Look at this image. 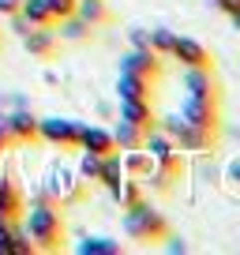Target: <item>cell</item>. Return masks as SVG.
Returning <instances> with one entry per match:
<instances>
[{"label":"cell","instance_id":"6da1fadb","mask_svg":"<svg viewBox=\"0 0 240 255\" xmlns=\"http://www.w3.org/2000/svg\"><path fill=\"white\" fill-rule=\"evenodd\" d=\"M23 229L30 237L34 252H60L68 240V225L64 214L53 203H34L30 210H23Z\"/></svg>","mask_w":240,"mask_h":255},{"label":"cell","instance_id":"7a4b0ae2","mask_svg":"<svg viewBox=\"0 0 240 255\" xmlns=\"http://www.w3.org/2000/svg\"><path fill=\"white\" fill-rule=\"evenodd\" d=\"M124 233L131 240H139V244H158V240L169 237V222L139 199L131 207H124Z\"/></svg>","mask_w":240,"mask_h":255},{"label":"cell","instance_id":"3957f363","mask_svg":"<svg viewBox=\"0 0 240 255\" xmlns=\"http://www.w3.org/2000/svg\"><path fill=\"white\" fill-rule=\"evenodd\" d=\"M79 131L83 124L72 117H41L38 120V139L60 150H79Z\"/></svg>","mask_w":240,"mask_h":255},{"label":"cell","instance_id":"277c9868","mask_svg":"<svg viewBox=\"0 0 240 255\" xmlns=\"http://www.w3.org/2000/svg\"><path fill=\"white\" fill-rule=\"evenodd\" d=\"M161 131H165L180 150H210L214 139H218L214 131H203V128L188 124L184 117H165V120H161Z\"/></svg>","mask_w":240,"mask_h":255},{"label":"cell","instance_id":"5b68a950","mask_svg":"<svg viewBox=\"0 0 240 255\" xmlns=\"http://www.w3.org/2000/svg\"><path fill=\"white\" fill-rule=\"evenodd\" d=\"M120 72H131V75H143V79L158 83L161 79V56L154 49H135L131 45L128 53L120 56Z\"/></svg>","mask_w":240,"mask_h":255},{"label":"cell","instance_id":"8992f818","mask_svg":"<svg viewBox=\"0 0 240 255\" xmlns=\"http://www.w3.org/2000/svg\"><path fill=\"white\" fill-rule=\"evenodd\" d=\"M180 117L188 120V124L203 128V131H214L222 128V120H218V102H199V98H184V109H180Z\"/></svg>","mask_w":240,"mask_h":255},{"label":"cell","instance_id":"52a82bcc","mask_svg":"<svg viewBox=\"0 0 240 255\" xmlns=\"http://www.w3.org/2000/svg\"><path fill=\"white\" fill-rule=\"evenodd\" d=\"M173 60H180L184 68H214V56H210V49L203 45V41L195 38H176L173 41Z\"/></svg>","mask_w":240,"mask_h":255},{"label":"cell","instance_id":"ba28073f","mask_svg":"<svg viewBox=\"0 0 240 255\" xmlns=\"http://www.w3.org/2000/svg\"><path fill=\"white\" fill-rule=\"evenodd\" d=\"M120 120H128V124L143 128V131H154V128H158L150 98H120Z\"/></svg>","mask_w":240,"mask_h":255},{"label":"cell","instance_id":"9c48e42d","mask_svg":"<svg viewBox=\"0 0 240 255\" xmlns=\"http://www.w3.org/2000/svg\"><path fill=\"white\" fill-rule=\"evenodd\" d=\"M184 90H188V98H199V102H218V79H214V68H188V75H184Z\"/></svg>","mask_w":240,"mask_h":255},{"label":"cell","instance_id":"30bf717a","mask_svg":"<svg viewBox=\"0 0 240 255\" xmlns=\"http://www.w3.org/2000/svg\"><path fill=\"white\" fill-rule=\"evenodd\" d=\"M4 128H8V139L11 143H38V117L34 113H11L4 117Z\"/></svg>","mask_w":240,"mask_h":255},{"label":"cell","instance_id":"8fae6325","mask_svg":"<svg viewBox=\"0 0 240 255\" xmlns=\"http://www.w3.org/2000/svg\"><path fill=\"white\" fill-rule=\"evenodd\" d=\"M23 49L30 56H38V60H49V56L56 53V34L53 26H30V30L23 34Z\"/></svg>","mask_w":240,"mask_h":255},{"label":"cell","instance_id":"7c38bea8","mask_svg":"<svg viewBox=\"0 0 240 255\" xmlns=\"http://www.w3.org/2000/svg\"><path fill=\"white\" fill-rule=\"evenodd\" d=\"M23 210H26L23 191H19L11 180H0V222H19Z\"/></svg>","mask_w":240,"mask_h":255},{"label":"cell","instance_id":"4fadbf2b","mask_svg":"<svg viewBox=\"0 0 240 255\" xmlns=\"http://www.w3.org/2000/svg\"><path fill=\"white\" fill-rule=\"evenodd\" d=\"M79 150L98 154V158L113 154V150H117V143H113V131H105V128H83V131H79Z\"/></svg>","mask_w":240,"mask_h":255},{"label":"cell","instance_id":"5bb4252c","mask_svg":"<svg viewBox=\"0 0 240 255\" xmlns=\"http://www.w3.org/2000/svg\"><path fill=\"white\" fill-rule=\"evenodd\" d=\"M98 180H102L105 188L113 191V199H117L120 184L128 180V173H124V158H120L117 150H113V154H105V158H102V173H98Z\"/></svg>","mask_w":240,"mask_h":255},{"label":"cell","instance_id":"9a60e30c","mask_svg":"<svg viewBox=\"0 0 240 255\" xmlns=\"http://www.w3.org/2000/svg\"><path fill=\"white\" fill-rule=\"evenodd\" d=\"M154 94V83L143 79V75H131V72H120L117 75V98H150Z\"/></svg>","mask_w":240,"mask_h":255},{"label":"cell","instance_id":"2e32d148","mask_svg":"<svg viewBox=\"0 0 240 255\" xmlns=\"http://www.w3.org/2000/svg\"><path fill=\"white\" fill-rule=\"evenodd\" d=\"M75 15L83 19V23H90L98 30V26H105L109 23V8H105V0H75Z\"/></svg>","mask_w":240,"mask_h":255},{"label":"cell","instance_id":"e0dca14e","mask_svg":"<svg viewBox=\"0 0 240 255\" xmlns=\"http://www.w3.org/2000/svg\"><path fill=\"white\" fill-rule=\"evenodd\" d=\"M143 139H146V131H143V128H135V124H128V120H120L117 131H113L117 150H139V146H143Z\"/></svg>","mask_w":240,"mask_h":255},{"label":"cell","instance_id":"ac0fdd59","mask_svg":"<svg viewBox=\"0 0 240 255\" xmlns=\"http://www.w3.org/2000/svg\"><path fill=\"white\" fill-rule=\"evenodd\" d=\"M19 15H23L30 26H56L45 0H23V4H19Z\"/></svg>","mask_w":240,"mask_h":255},{"label":"cell","instance_id":"d6986e66","mask_svg":"<svg viewBox=\"0 0 240 255\" xmlns=\"http://www.w3.org/2000/svg\"><path fill=\"white\" fill-rule=\"evenodd\" d=\"M173 41H176V34L169 30V26H154V30H150V49H154L158 56H169V53H173Z\"/></svg>","mask_w":240,"mask_h":255},{"label":"cell","instance_id":"ffe728a7","mask_svg":"<svg viewBox=\"0 0 240 255\" xmlns=\"http://www.w3.org/2000/svg\"><path fill=\"white\" fill-rule=\"evenodd\" d=\"M79 252L83 255H117L120 244H113V240H105V237H90V240L79 244Z\"/></svg>","mask_w":240,"mask_h":255},{"label":"cell","instance_id":"44dd1931","mask_svg":"<svg viewBox=\"0 0 240 255\" xmlns=\"http://www.w3.org/2000/svg\"><path fill=\"white\" fill-rule=\"evenodd\" d=\"M60 23H64V38H72V41L90 38V30H94V26H90V23H83L79 15H68V19H60Z\"/></svg>","mask_w":240,"mask_h":255},{"label":"cell","instance_id":"7402d4cb","mask_svg":"<svg viewBox=\"0 0 240 255\" xmlns=\"http://www.w3.org/2000/svg\"><path fill=\"white\" fill-rule=\"evenodd\" d=\"M11 252L15 255H30L34 252L30 237H26V229H19V222H11Z\"/></svg>","mask_w":240,"mask_h":255},{"label":"cell","instance_id":"603a6c76","mask_svg":"<svg viewBox=\"0 0 240 255\" xmlns=\"http://www.w3.org/2000/svg\"><path fill=\"white\" fill-rule=\"evenodd\" d=\"M98 173H102V158H98V154H87V150H83V165H79V176H83V180H90V184H94V180H98Z\"/></svg>","mask_w":240,"mask_h":255},{"label":"cell","instance_id":"cb8c5ba5","mask_svg":"<svg viewBox=\"0 0 240 255\" xmlns=\"http://www.w3.org/2000/svg\"><path fill=\"white\" fill-rule=\"evenodd\" d=\"M49 4V15H53V23H60V19L75 15V0H45Z\"/></svg>","mask_w":240,"mask_h":255},{"label":"cell","instance_id":"d4e9b609","mask_svg":"<svg viewBox=\"0 0 240 255\" xmlns=\"http://www.w3.org/2000/svg\"><path fill=\"white\" fill-rule=\"evenodd\" d=\"M0 255H11V222H0Z\"/></svg>","mask_w":240,"mask_h":255},{"label":"cell","instance_id":"484cf974","mask_svg":"<svg viewBox=\"0 0 240 255\" xmlns=\"http://www.w3.org/2000/svg\"><path fill=\"white\" fill-rule=\"evenodd\" d=\"M131 45L135 49H150V30H139L135 26V30H131Z\"/></svg>","mask_w":240,"mask_h":255},{"label":"cell","instance_id":"4316f807","mask_svg":"<svg viewBox=\"0 0 240 255\" xmlns=\"http://www.w3.org/2000/svg\"><path fill=\"white\" fill-rule=\"evenodd\" d=\"M8 19H11V30H15V34H19V38H23V34H26V30H30V23H26V19H23V15H19V11H15V15H8Z\"/></svg>","mask_w":240,"mask_h":255},{"label":"cell","instance_id":"83f0119b","mask_svg":"<svg viewBox=\"0 0 240 255\" xmlns=\"http://www.w3.org/2000/svg\"><path fill=\"white\" fill-rule=\"evenodd\" d=\"M210 4H214L218 11H225V15H229V11H237V8H240V0H210Z\"/></svg>","mask_w":240,"mask_h":255},{"label":"cell","instance_id":"f1b7e54d","mask_svg":"<svg viewBox=\"0 0 240 255\" xmlns=\"http://www.w3.org/2000/svg\"><path fill=\"white\" fill-rule=\"evenodd\" d=\"M23 0H0V15H15Z\"/></svg>","mask_w":240,"mask_h":255},{"label":"cell","instance_id":"f546056e","mask_svg":"<svg viewBox=\"0 0 240 255\" xmlns=\"http://www.w3.org/2000/svg\"><path fill=\"white\" fill-rule=\"evenodd\" d=\"M8 143H11V139H8V128H4V120H0V158H4V150H8Z\"/></svg>","mask_w":240,"mask_h":255},{"label":"cell","instance_id":"4dcf8cb0","mask_svg":"<svg viewBox=\"0 0 240 255\" xmlns=\"http://www.w3.org/2000/svg\"><path fill=\"white\" fill-rule=\"evenodd\" d=\"M169 252H188V244L180 237H173V244H169Z\"/></svg>","mask_w":240,"mask_h":255},{"label":"cell","instance_id":"1f68e13d","mask_svg":"<svg viewBox=\"0 0 240 255\" xmlns=\"http://www.w3.org/2000/svg\"><path fill=\"white\" fill-rule=\"evenodd\" d=\"M229 23H233V26L240 30V8H237V11H229Z\"/></svg>","mask_w":240,"mask_h":255},{"label":"cell","instance_id":"d6a6232c","mask_svg":"<svg viewBox=\"0 0 240 255\" xmlns=\"http://www.w3.org/2000/svg\"><path fill=\"white\" fill-rule=\"evenodd\" d=\"M0 41H4V34H0Z\"/></svg>","mask_w":240,"mask_h":255}]
</instances>
